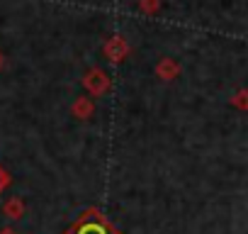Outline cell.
<instances>
[{"label":"cell","mask_w":248,"mask_h":234,"mask_svg":"<svg viewBox=\"0 0 248 234\" xmlns=\"http://www.w3.org/2000/svg\"><path fill=\"white\" fill-rule=\"evenodd\" d=\"M8 185H10V173H8L3 166H0V193H3Z\"/></svg>","instance_id":"9"},{"label":"cell","mask_w":248,"mask_h":234,"mask_svg":"<svg viewBox=\"0 0 248 234\" xmlns=\"http://www.w3.org/2000/svg\"><path fill=\"white\" fill-rule=\"evenodd\" d=\"M105 56L109 59V61H114V64H122L124 59H127V54H129V44L124 42V37H119V34H114V37H109L107 39V44H105Z\"/></svg>","instance_id":"2"},{"label":"cell","mask_w":248,"mask_h":234,"mask_svg":"<svg viewBox=\"0 0 248 234\" xmlns=\"http://www.w3.org/2000/svg\"><path fill=\"white\" fill-rule=\"evenodd\" d=\"M5 212H8V217H22V202L20 200H10L5 205Z\"/></svg>","instance_id":"7"},{"label":"cell","mask_w":248,"mask_h":234,"mask_svg":"<svg viewBox=\"0 0 248 234\" xmlns=\"http://www.w3.org/2000/svg\"><path fill=\"white\" fill-rule=\"evenodd\" d=\"M178 73H180V66L173 59H161L156 66V76L161 81H173V78H178Z\"/></svg>","instance_id":"4"},{"label":"cell","mask_w":248,"mask_h":234,"mask_svg":"<svg viewBox=\"0 0 248 234\" xmlns=\"http://www.w3.org/2000/svg\"><path fill=\"white\" fill-rule=\"evenodd\" d=\"M139 8L144 15H156L161 10V0H139Z\"/></svg>","instance_id":"6"},{"label":"cell","mask_w":248,"mask_h":234,"mask_svg":"<svg viewBox=\"0 0 248 234\" xmlns=\"http://www.w3.org/2000/svg\"><path fill=\"white\" fill-rule=\"evenodd\" d=\"M109 85H112V81H109V76H107L102 68H90V71H85V76H83V88H85L93 98L105 95V93L109 90Z\"/></svg>","instance_id":"1"},{"label":"cell","mask_w":248,"mask_h":234,"mask_svg":"<svg viewBox=\"0 0 248 234\" xmlns=\"http://www.w3.org/2000/svg\"><path fill=\"white\" fill-rule=\"evenodd\" d=\"M71 112H73V117H78V120H90L93 112H95V105H93L90 98H78V100L73 102Z\"/></svg>","instance_id":"5"},{"label":"cell","mask_w":248,"mask_h":234,"mask_svg":"<svg viewBox=\"0 0 248 234\" xmlns=\"http://www.w3.org/2000/svg\"><path fill=\"white\" fill-rule=\"evenodd\" d=\"M73 234H107V227H105V222L97 217V212L93 210V212H88V217L76 227Z\"/></svg>","instance_id":"3"},{"label":"cell","mask_w":248,"mask_h":234,"mask_svg":"<svg viewBox=\"0 0 248 234\" xmlns=\"http://www.w3.org/2000/svg\"><path fill=\"white\" fill-rule=\"evenodd\" d=\"M0 234H15V232L13 229H5V232H0Z\"/></svg>","instance_id":"11"},{"label":"cell","mask_w":248,"mask_h":234,"mask_svg":"<svg viewBox=\"0 0 248 234\" xmlns=\"http://www.w3.org/2000/svg\"><path fill=\"white\" fill-rule=\"evenodd\" d=\"M3 64H5V56H3V51H0V68H3Z\"/></svg>","instance_id":"10"},{"label":"cell","mask_w":248,"mask_h":234,"mask_svg":"<svg viewBox=\"0 0 248 234\" xmlns=\"http://www.w3.org/2000/svg\"><path fill=\"white\" fill-rule=\"evenodd\" d=\"M231 105H233V107H238V110L243 112V110L248 107V105H246V90H238V93H236V98L231 100Z\"/></svg>","instance_id":"8"}]
</instances>
